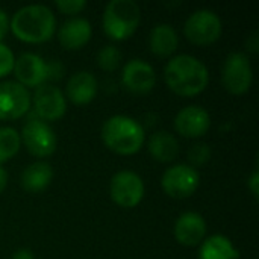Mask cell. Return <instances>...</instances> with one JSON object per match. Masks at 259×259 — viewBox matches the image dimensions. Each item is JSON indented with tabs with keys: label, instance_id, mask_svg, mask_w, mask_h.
I'll use <instances>...</instances> for the list:
<instances>
[{
	"label": "cell",
	"instance_id": "obj_14",
	"mask_svg": "<svg viewBox=\"0 0 259 259\" xmlns=\"http://www.w3.org/2000/svg\"><path fill=\"white\" fill-rule=\"evenodd\" d=\"M211 126L209 114L205 108L191 105L181 109L175 118L176 131L187 138H197L208 132Z\"/></svg>",
	"mask_w": 259,
	"mask_h": 259
},
{
	"label": "cell",
	"instance_id": "obj_13",
	"mask_svg": "<svg viewBox=\"0 0 259 259\" xmlns=\"http://www.w3.org/2000/svg\"><path fill=\"white\" fill-rule=\"evenodd\" d=\"M123 85L137 94L149 93L156 83V74L150 64L143 59H131L123 67Z\"/></svg>",
	"mask_w": 259,
	"mask_h": 259
},
{
	"label": "cell",
	"instance_id": "obj_25",
	"mask_svg": "<svg viewBox=\"0 0 259 259\" xmlns=\"http://www.w3.org/2000/svg\"><path fill=\"white\" fill-rule=\"evenodd\" d=\"M14 62H15V58H14L12 50L6 44L0 42V77L6 76L8 73L14 70Z\"/></svg>",
	"mask_w": 259,
	"mask_h": 259
},
{
	"label": "cell",
	"instance_id": "obj_21",
	"mask_svg": "<svg viewBox=\"0 0 259 259\" xmlns=\"http://www.w3.org/2000/svg\"><path fill=\"white\" fill-rule=\"evenodd\" d=\"M149 152L159 162H171L179 153V144L170 132L159 131L150 137Z\"/></svg>",
	"mask_w": 259,
	"mask_h": 259
},
{
	"label": "cell",
	"instance_id": "obj_5",
	"mask_svg": "<svg viewBox=\"0 0 259 259\" xmlns=\"http://www.w3.org/2000/svg\"><path fill=\"white\" fill-rule=\"evenodd\" d=\"M184 32L196 44H211L222 35V20L211 9H199L188 17Z\"/></svg>",
	"mask_w": 259,
	"mask_h": 259
},
{
	"label": "cell",
	"instance_id": "obj_29",
	"mask_svg": "<svg viewBox=\"0 0 259 259\" xmlns=\"http://www.w3.org/2000/svg\"><path fill=\"white\" fill-rule=\"evenodd\" d=\"M8 29H9V20H8V15H6V12H5V11H2V9H0V39L6 35Z\"/></svg>",
	"mask_w": 259,
	"mask_h": 259
},
{
	"label": "cell",
	"instance_id": "obj_6",
	"mask_svg": "<svg viewBox=\"0 0 259 259\" xmlns=\"http://www.w3.org/2000/svg\"><path fill=\"white\" fill-rule=\"evenodd\" d=\"M222 80L226 90L232 94H243L250 88L253 71L246 53L234 52L226 58L222 70Z\"/></svg>",
	"mask_w": 259,
	"mask_h": 259
},
{
	"label": "cell",
	"instance_id": "obj_15",
	"mask_svg": "<svg viewBox=\"0 0 259 259\" xmlns=\"http://www.w3.org/2000/svg\"><path fill=\"white\" fill-rule=\"evenodd\" d=\"M206 234L205 219L197 212H184L175 223V237L182 246H197Z\"/></svg>",
	"mask_w": 259,
	"mask_h": 259
},
{
	"label": "cell",
	"instance_id": "obj_27",
	"mask_svg": "<svg viewBox=\"0 0 259 259\" xmlns=\"http://www.w3.org/2000/svg\"><path fill=\"white\" fill-rule=\"evenodd\" d=\"M62 71H64V67L59 61H52L47 64V79L58 80V79H61Z\"/></svg>",
	"mask_w": 259,
	"mask_h": 259
},
{
	"label": "cell",
	"instance_id": "obj_9",
	"mask_svg": "<svg viewBox=\"0 0 259 259\" xmlns=\"http://www.w3.org/2000/svg\"><path fill=\"white\" fill-rule=\"evenodd\" d=\"M109 193L117 205L123 208H134L144 196V184L137 173L131 170H121L112 176Z\"/></svg>",
	"mask_w": 259,
	"mask_h": 259
},
{
	"label": "cell",
	"instance_id": "obj_7",
	"mask_svg": "<svg viewBox=\"0 0 259 259\" xmlns=\"http://www.w3.org/2000/svg\"><path fill=\"white\" fill-rule=\"evenodd\" d=\"M200 176L197 170L187 164H178L165 170L161 185L164 191L175 199L190 197L199 187Z\"/></svg>",
	"mask_w": 259,
	"mask_h": 259
},
{
	"label": "cell",
	"instance_id": "obj_17",
	"mask_svg": "<svg viewBox=\"0 0 259 259\" xmlns=\"http://www.w3.org/2000/svg\"><path fill=\"white\" fill-rule=\"evenodd\" d=\"M97 94V80L88 71L74 73L67 82V96L76 105L90 103Z\"/></svg>",
	"mask_w": 259,
	"mask_h": 259
},
{
	"label": "cell",
	"instance_id": "obj_30",
	"mask_svg": "<svg viewBox=\"0 0 259 259\" xmlns=\"http://www.w3.org/2000/svg\"><path fill=\"white\" fill-rule=\"evenodd\" d=\"M11 259H35V256H33V253L29 249H20V250H17L12 255Z\"/></svg>",
	"mask_w": 259,
	"mask_h": 259
},
{
	"label": "cell",
	"instance_id": "obj_1",
	"mask_svg": "<svg viewBox=\"0 0 259 259\" xmlns=\"http://www.w3.org/2000/svg\"><path fill=\"white\" fill-rule=\"evenodd\" d=\"M164 76L168 88L185 97L202 93L209 79L206 65L191 55H178L171 58L165 65Z\"/></svg>",
	"mask_w": 259,
	"mask_h": 259
},
{
	"label": "cell",
	"instance_id": "obj_19",
	"mask_svg": "<svg viewBox=\"0 0 259 259\" xmlns=\"http://www.w3.org/2000/svg\"><path fill=\"white\" fill-rule=\"evenodd\" d=\"M150 50L159 56V58H165L175 53V50L178 49V33L176 30L170 26V24H156L152 32H150Z\"/></svg>",
	"mask_w": 259,
	"mask_h": 259
},
{
	"label": "cell",
	"instance_id": "obj_20",
	"mask_svg": "<svg viewBox=\"0 0 259 259\" xmlns=\"http://www.w3.org/2000/svg\"><path fill=\"white\" fill-rule=\"evenodd\" d=\"M240 252L232 241L223 235H212L206 238L199 250V259H238Z\"/></svg>",
	"mask_w": 259,
	"mask_h": 259
},
{
	"label": "cell",
	"instance_id": "obj_8",
	"mask_svg": "<svg viewBox=\"0 0 259 259\" xmlns=\"http://www.w3.org/2000/svg\"><path fill=\"white\" fill-rule=\"evenodd\" d=\"M20 138L24 143L26 149L38 158H46L52 155L56 149L55 132L46 121L39 118L27 120V123L23 126Z\"/></svg>",
	"mask_w": 259,
	"mask_h": 259
},
{
	"label": "cell",
	"instance_id": "obj_16",
	"mask_svg": "<svg viewBox=\"0 0 259 259\" xmlns=\"http://www.w3.org/2000/svg\"><path fill=\"white\" fill-rule=\"evenodd\" d=\"M91 33H93V29H91L90 21L77 17V18L67 20L61 26L58 32V38H59V42L65 49L74 50V49L85 46L90 41Z\"/></svg>",
	"mask_w": 259,
	"mask_h": 259
},
{
	"label": "cell",
	"instance_id": "obj_12",
	"mask_svg": "<svg viewBox=\"0 0 259 259\" xmlns=\"http://www.w3.org/2000/svg\"><path fill=\"white\" fill-rule=\"evenodd\" d=\"M14 74L23 87H39L47 80V62L35 53H21L14 62Z\"/></svg>",
	"mask_w": 259,
	"mask_h": 259
},
{
	"label": "cell",
	"instance_id": "obj_24",
	"mask_svg": "<svg viewBox=\"0 0 259 259\" xmlns=\"http://www.w3.org/2000/svg\"><path fill=\"white\" fill-rule=\"evenodd\" d=\"M190 161L194 165H203L205 162H208V159L211 158V149L208 144L205 143H197L190 149Z\"/></svg>",
	"mask_w": 259,
	"mask_h": 259
},
{
	"label": "cell",
	"instance_id": "obj_32",
	"mask_svg": "<svg viewBox=\"0 0 259 259\" xmlns=\"http://www.w3.org/2000/svg\"><path fill=\"white\" fill-rule=\"evenodd\" d=\"M247 47H250L253 52L258 50V32H255V33L250 36V41H247Z\"/></svg>",
	"mask_w": 259,
	"mask_h": 259
},
{
	"label": "cell",
	"instance_id": "obj_31",
	"mask_svg": "<svg viewBox=\"0 0 259 259\" xmlns=\"http://www.w3.org/2000/svg\"><path fill=\"white\" fill-rule=\"evenodd\" d=\"M8 185V171L0 165V193L6 188Z\"/></svg>",
	"mask_w": 259,
	"mask_h": 259
},
{
	"label": "cell",
	"instance_id": "obj_23",
	"mask_svg": "<svg viewBox=\"0 0 259 259\" xmlns=\"http://www.w3.org/2000/svg\"><path fill=\"white\" fill-rule=\"evenodd\" d=\"M120 62H121V53L115 46H106L97 55V64L105 71L117 70Z\"/></svg>",
	"mask_w": 259,
	"mask_h": 259
},
{
	"label": "cell",
	"instance_id": "obj_2",
	"mask_svg": "<svg viewBox=\"0 0 259 259\" xmlns=\"http://www.w3.org/2000/svg\"><path fill=\"white\" fill-rule=\"evenodd\" d=\"M9 26L21 41L42 42L53 35L56 18L46 5H27L14 14Z\"/></svg>",
	"mask_w": 259,
	"mask_h": 259
},
{
	"label": "cell",
	"instance_id": "obj_22",
	"mask_svg": "<svg viewBox=\"0 0 259 259\" xmlns=\"http://www.w3.org/2000/svg\"><path fill=\"white\" fill-rule=\"evenodd\" d=\"M21 138L14 127H0V165L20 150Z\"/></svg>",
	"mask_w": 259,
	"mask_h": 259
},
{
	"label": "cell",
	"instance_id": "obj_18",
	"mask_svg": "<svg viewBox=\"0 0 259 259\" xmlns=\"http://www.w3.org/2000/svg\"><path fill=\"white\" fill-rule=\"evenodd\" d=\"M53 178V168L50 164L38 161L30 165H27L21 173V185L26 191L38 193L49 187Z\"/></svg>",
	"mask_w": 259,
	"mask_h": 259
},
{
	"label": "cell",
	"instance_id": "obj_4",
	"mask_svg": "<svg viewBox=\"0 0 259 259\" xmlns=\"http://www.w3.org/2000/svg\"><path fill=\"white\" fill-rule=\"evenodd\" d=\"M141 20L140 6L134 0H111L103 12V29L112 39L129 38Z\"/></svg>",
	"mask_w": 259,
	"mask_h": 259
},
{
	"label": "cell",
	"instance_id": "obj_3",
	"mask_svg": "<svg viewBox=\"0 0 259 259\" xmlns=\"http://www.w3.org/2000/svg\"><path fill=\"white\" fill-rule=\"evenodd\" d=\"M102 140L111 150L120 155H132L144 143V129L131 117L112 115L102 126Z\"/></svg>",
	"mask_w": 259,
	"mask_h": 259
},
{
	"label": "cell",
	"instance_id": "obj_26",
	"mask_svg": "<svg viewBox=\"0 0 259 259\" xmlns=\"http://www.w3.org/2000/svg\"><path fill=\"white\" fill-rule=\"evenodd\" d=\"M85 6H87V2L85 0H58L56 2V8L61 12L70 14V15L80 12Z\"/></svg>",
	"mask_w": 259,
	"mask_h": 259
},
{
	"label": "cell",
	"instance_id": "obj_28",
	"mask_svg": "<svg viewBox=\"0 0 259 259\" xmlns=\"http://www.w3.org/2000/svg\"><path fill=\"white\" fill-rule=\"evenodd\" d=\"M249 187H250V191L255 197H258V191H259V173L258 170H255L249 179Z\"/></svg>",
	"mask_w": 259,
	"mask_h": 259
},
{
	"label": "cell",
	"instance_id": "obj_11",
	"mask_svg": "<svg viewBox=\"0 0 259 259\" xmlns=\"http://www.w3.org/2000/svg\"><path fill=\"white\" fill-rule=\"evenodd\" d=\"M35 114L39 120H58L67 111V102L62 91L50 83H42L36 87L33 93Z\"/></svg>",
	"mask_w": 259,
	"mask_h": 259
},
{
	"label": "cell",
	"instance_id": "obj_10",
	"mask_svg": "<svg viewBox=\"0 0 259 259\" xmlns=\"http://www.w3.org/2000/svg\"><path fill=\"white\" fill-rule=\"evenodd\" d=\"M30 106V94L18 82H0V118L15 120L23 117Z\"/></svg>",
	"mask_w": 259,
	"mask_h": 259
}]
</instances>
